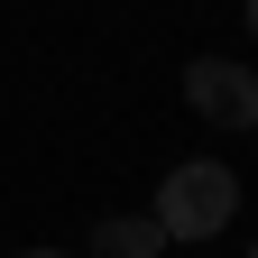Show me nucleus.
Here are the masks:
<instances>
[{"instance_id": "1", "label": "nucleus", "mask_w": 258, "mask_h": 258, "mask_svg": "<svg viewBox=\"0 0 258 258\" xmlns=\"http://www.w3.org/2000/svg\"><path fill=\"white\" fill-rule=\"evenodd\" d=\"M231 212H240V175L212 166V157H184V166L157 184V231L166 240H212Z\"/></svg>"}, {"instance_id": "2", "label": "nucleus", "mask_w": 258, "mask_h": 258, "mask_svg": "<svg viewBox=\"0 0 258 258\" xmlns=\"http://www.w3.org/2000/svg\"><path fill=\"white\" fill-rule=\"evenodd\" d=\"M184 102L203 111L212 129H258V74L231 55H194L184 64Z\"/></svg>"}, {"instance_id": "3", "label": "nucleus", "mask_w": 258, "mask_h": 258, "mask_svg": "<svg viewBox=\"0 0 258 258\" xmlns=\"http://www.w3.org/2000/svg\"><path fill=\"white\" fill-rule=\"evenodd\" d=\"M166 231H157V212H111L102 231H92V258H157Z\"/></svg>"}, {"instance_id": "4", "label": "nucleus", "mask_w": 258, "mask_h": 258, "mask_svg": "<svg viewBox=\"0 0 258 258\" xmlns=\"http://www.w3.org/2000/svg\"><path fill=\"white\" fill-rule=\"evenodd\" d=\"M19 258H64V249H19Z\"/></svg>"}, {"instance_id": "5", "label": "nucleus", "mask_w": 258, "mask_h": 258, "mask_svg": "<svg viewBox=\"0 0 258 258\" xmlns=\"http://www.w3.org/2000/svg\"><path fill=\"white\" fill-rule=\"evenodd\" d=\"M249 37H258V0H249Z\"/></svg>"}, {"instance_id": "6", "label": "nucleus", "mask_w": 258, "mask_h": 258, "mask_svg": "<svg viewBox=\"0 0 258 258\" xmlns=\"http://www.w3.org/2000/svg\"><path fill=\"white\" fill-rule=\"evenodd\" d=\"M249 258H258V249H249Z\"/></svg>"}]
</instances>
